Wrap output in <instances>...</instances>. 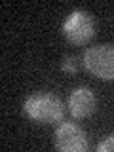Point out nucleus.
Returning a JSON list of instances; mask_svg holds the SVG:
<instances>
[{"mask_svg":"<svg viewBox=\"0 0 114 152\" xmlns=\"http://www.w3.org/2000/svg\"><path fill=\"white\" fill-rule=\"evenodd\" d=\"M84 66L101 80H114V48L108 44L88 48L84 53Z\"/></svg>","mask_w":114,"mask_h":152,"instance_id":"nucleus-2","label":"nucleus"},{"mask_svg":"<svg viewBox=\"0 0 114 152\" xmlns=\"http://www.w3.org/2000/svg\"><path fill=\"white\" fill-rule=\"evenodd\" d=\"M69 110L74 118H88L95 110V95L88 88H76L69 97Z\"/></svg>","mask_w":114,"mask_h":152,"instance_id":"nucleus-5","label":"nucleus"},{"mask_svg":"<svg viewBox=\"0 0 114 152\" xmlns=\"http://www.w3.org/2000/svg\"><path fill=\"white\" fill-rule=\"evenodd\" d=\"M55 146L63 152H84L88 148L86 131L70 122L61 124L55 131Z\"/></svg>","mask_w":114,"mask_h":152,"instance_id":"nucleus-4","label":"nucleus"},{"mask_svg":"<svg viewBox=\"0 0 114 152\" xmlns=\"http://www.w3.org/2000/svg\"><path fill=\"white\" fill-rule=\"evenodd\" d=\"M93 19L88 12L84 10H76L72 12L66 21L63 23V34L65 38L74 46H82L88 44L93 38Z\"/></svg>","mask_w":114,"mask_h":152,"instance_id":"nucleus-3","label":"nucleus"},{"mask_svg":"<svg viewBox=\"0 0 114 152\" xmlns=\"http://www.w3.org/2000/svg\"><path fill=\"white\" fill-rule=\"evenodd\" d=\"M99 152H114V135H110L107 141H103L101 145H97Z\"/></svg>","mask_w":114,"mask_h":152,"instance_id":"nucleus-7","label":"nucleus"},{"mask_svg":"<svg viewBox=\"0 0 114 152\" xmlns=\"http://www.w3.org/2000/svg\"><path fill=\"white\" fill-rule=\"evenodd\" d=\"M84 61H80L78 57H74V55H66L65 59H63V63H61V69L65 70V72H69V74H76L80 70V65H82Z\"/></svg>","mask_w":114,"mask_h":152,"instance_id":"nucleus-6","label":"nucleus"},{"mask_svg":"<svg viewBox=\"0 0 114 152\" xmlns=\"http://www.w3.org/2000/svg\"><path fill=\"white\" fill-rule=\"evenodd\" d=\"M25 112L31 120L38 124H57L65 116V107L59 101V97L46 91L32 93L25 101Z\"/></svg>","mask_w":114,"mask_h":152,"instance_id":"nucleus-1","label":"nucleus"}]
</instances>
